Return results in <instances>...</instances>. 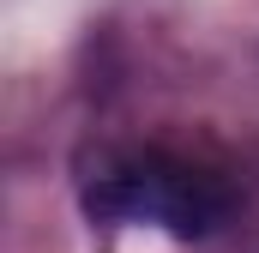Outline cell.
Here are the masks:
<instances>
[{"label": "cell", "mask_w": 259, "mask_h": 253, "mask_svg": "<svg viewBox=\"0 0 259 253\" xmlns=\"http://www.w3.org/2000/svg\"><path fill=\"white\" fill-rule=\"evenodd\" d=\"M84 211L103 223H139V229H163L175 241H205L229 223L235 193L217 175L187 169L175 157H133L103 169L84 187Z\"/></svg>", "instance_id": "cell-1"}]
</instances>
